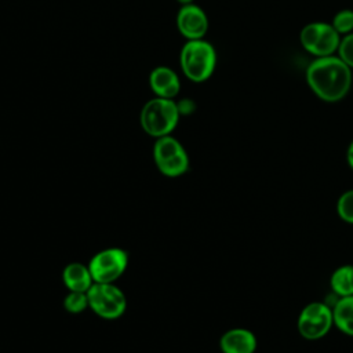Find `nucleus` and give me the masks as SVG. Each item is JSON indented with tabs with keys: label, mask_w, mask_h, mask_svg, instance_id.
I'll list each match as a JSON object with an SVG mask.
<instances>
[{
	"label": "nucleus",
	"mask_w": 353,
	"mask_h": 353,
	"mask_svg": "<svg viewBox=\"0 0 353 353\" xmlns=\"http://www.w3.org/2000/svg\"><path fill=\"white\" fill-rule=\"evenodd\" d=\"M88 307L106 320L120 317L127 307V298L124 292L113 283H94L87 291Z\"/></svg>",
	"instance_id": "obj_6"
},
{
	"label": "nucleus",
	"mask_w": 353,
	"mask_h": 353,
	"mask_svg": "<svg viewBox=\"0 0 353 353\" xmlns=\"http://www.w3.org/2000/svg\"><path fill=\"white\" fill-rule=\"evenodd\" d=\"M331 25H332V28H334L341 36H345V34L352 33V32H353V10H349V8L339 10V11L334 15Z\"/></svg>",
	"instance_id": "obj_16"
},
{
	"label": "nucleus",
	"mask_w": 353,
	"mask_h": 353,
	"mask_svg": "<svg viewBox=\"0 0 353 353\" xmlns=\"http://www.w3.org/2000/svg\"><path fill=\"white\" fill-rule=\"evenodd\" d=\"M149 85L156 97L174 99L179 94L181 80L168 66H156L149 74Z\"/></svg>",
	"instance_id": "obj_11"
},
{
	"label": "nucleus",
	"mask_w": 353,
	"mask_h": 353,
	"mask_svg": "<svg viewBox=\"0 0 353 353\" xmlns=\"http://www.w3.org/2000/svg\"><path fill=\"white\" fill-rule=\"evenodd\" d=\"M176 105L181 114H189L194 110V102L189 98H183L181 102H176Z\"/></svg>",
	"instance_id": "obj_19"
},
{
	"label": "nucleus",
	"mask_w": 353,
	"mask_h": 353,
	"mask_svg": "<svg viewBox=\"0 0 353 353\" xmlns=\"http://www.w3.org/2000/svg\"><path fill=\"white\" fill-rule=\"evenodd\" d=\"M336 215L343 222L353 225V189L345 190L336 200Z\"/></svg>",
	"instance_id": "obj_15"
},
{
	"label": "nucleus",
	"mask_w": 353,
	"mask_h": 353,
	"mask_svg": "<svg viewBox=\"0 0 353 353\" xmlns=\"http://www.w3.org/2000/svg\"><path fill=\"white\" fill-rule=\"evenodd\" d=\"M178 3H181L182 6H185V4H190V3H193V0H176Z\"/></svg>",
	"instance_id": "obj_21"
},
{
	"label": "nucleus",
	"mask_w": 353,
	"mask_h": 353,
	"mask_svg": "<svg viewBox=\"0 0 353 353\" xmlns=\"http://www.w3.org/2000/svg\"><path fill=\"white\" fill-rule=\"evenodd\" d=\"M176 28L186 40L204 39L208 30V17L200 6L185 4L176 14Z\"/></svg>",
	"instance_id": "obj_9"
},
{
	"label": "nucleus",
	"mask_w": 353,
	"mask_h": 353,
	"mask_svg": "<svg viewBox=\"0 0 353 353\" xmlns=\"http://www.w3.org/2000/svg\"><path fill=\"white\" fill-rule=\"evenodd\" d=\"M341 39L342 36L327 22H310L299 33L302 47L314 58L335 55Z\"/></svg>",
	"instance_id": "obj_7"
},
{
	"label": "nucleus",
	"mask_w": 353,
	"mask_h": 353,
	"mask_svg": "<svg viewBox=\"0 0 353 353\" xmlns=\"http://www.w3.org/2000/svg\"><path fill=\"white\" fill-rule=\"evenodd\" d=\"M346 163H347L349 168L353 171V139L350 141V143L346 149Z\"/></svg>",
	"instance_id": "obj_20"
},
{
	"label": "nucleus",
	"mask_w": 353,
	"mask_h": 353,
	"mask_svg": "<svg viewBox=\"0 0 353 353\" xmlns=\"http://www.w3.org/2000/svg\"><path fill=\"white\" fill-rule=\"evenodd\" d=\"M62 280L69 291L79 292H87L94 284L88 266L79 262H72L65 266L62 272Z\"/></svg>",
	"instance_id": "obj_12"
},
{
	"label": "nucleus",
	"mask_w": 353,
	"mask_h": 353,
	"mask_svg": "<svg viewBox=\"0 0 353 353\" xmlns=\"http://www.w3.org/2000/svg\"><path fill=\"white\" fill-rule=\"evenodd\" d=\"M334 327L347 336H353V295L336 298L331 305Z\"/></svg>",
	"instance_id": "obj_13"
},
{
	"label": "nucleus",
	"mask_w": 353,
	"mask_h": 353,
	"mask_svg": "<svg viewBox=\"0 0 353 353\" xmlns=\"http://www.w3.org/2000/svg\"><path fill=\"white\" fill-rule=\"evenodd\" d=\"M330 287L336 298L353 295V265L338 266L330 277Z\"/></svg>",
	"instance_id": "obj_14"
},
{
	"label": "nucleus",
	"mask_w": 353,
	"mask_h": 353,
	"mask_svg": "<svg viewBox=\"0 0 353 353\" xmlns=\"http://www.w3.org/2000/svg\"><path fill=\"white\" fill-rule=\"evenodd\" d=\"M332 327V307L327 302H309L298 314L296 330L306 341H319L324 338Z\"/></svg>",
	"instance_id": "obj_5"
},
{
	"label": "nucleus",
	"mask_w": 353,
	"mask_h": 353,
	"mask_svg": "<svg viewBox=\"0 0 353 353\" xmlns=\"http://www.w3.org/2000/svg\"><path fill=\"white\" fill-rule=\"evenodd\" d=\"M336 55L353 70V32L342 36Z\"/></svg>",
	"instance_id": "obj_18"
},
{
	"label": "nucleus",
	"mask_w": 353,
	"mask_h": 353,
	"mask_svg": "<svg viewBox=\"0 0 353 353\" xmlns=\"http://www.w3.org/2000/svg\"><path fill=\"white\" fill-rule=\"evenodd\" d=\"M128 254L121 248H106L97 252L90 263L94 283H113L127 269Z\"/></svg>",
	"instance_id": "obj_8"
},
{
	"label": "nucleus",
	"mask_w": 353,
	"mask_h": 353,
	"mask_svg": "<svg viewBox=\"0 0 353 353\" xmlns=\"http://www.w3.org/2000/svg\"><path fill=\"white\" fill-rule=\"evenodd\" d=\"M153 160L157 170L165 176H181L189 170V156L185 148L171 135L156 138Z\"/></svg>",
	"instance_id": "obj_4"
},
{
	"label": "nucleus",
	"mask_w": 353,
	"mask_h": 353,
	"mask_svg": "<svg viewBox=\"0 0 353 353\" xmlns=\"http://www.w3.org/2000/svg\"><path fill=\"white\" fill-rule=\"evenodd\" d=\"M305 79L312 92L328 103L345 99L353 83L352 69L338 55L314 58L306 68Z\"/></svg>",
	"instance_id": "obj_1"
},
{
	"label": "nucleus",
	"mask_w": 353,
	"mask_h": 353,
	"mask_svg": "<svg viewBox=\"0 0 353 353\" xmlns=\"http://www.w3.org/2000/svg\"><path fill=\"white\" fill-rule=\"evenodd\" d=\"M63 307L69 313H80L88 307V296L87 292L70 291L63 299Z\"/></svg>",
	"instance_id": "obj_17"
},
{
	"label": "nucleus",
	"mask_w": 353,
	"mask_h": 353,
	"mask_svg": "<svg viewBox=\"0 0 353 353\" xmlns=\"http://www.w3.org/2000/svg\"><path fill=\"white\" fill-rule=\"evenodd\" d=\"M258 339L255 334L243 327H234L222 334L219 349L222 353H255Z\"/></svg>",
	"instance_id": "obj_10"
},
{
	"label": "nucleus",
	"mask_w": 353,
	"mask_h": 353,
	"mask_svg": "<svg viewBox=\"0 0 353 353\" xmlns=\"http://www.w3.org/2000/svg\"><path fill=\"white\" fill-rule=\"evenodd\" d=\"M181 113L174 99L154 97L141 109L139 121L143 131L154 138L171 135L179 121Z\"/></svg>",
	"instance_id": "obj_3"
},
{
	"label": "nucleus",
	"mask_w": 353,
	"mask_h": 353,
	"mask_svg": "<svg viewBox=\"0 0 353 353\" xmlns=\"http://www.w3.org/2000/svg\"><path fill=\"white\" fill-rule=\"evenodd\" d=\"M179 65L183 74L193 83L208 80L216 66V51L214 46L204 40H186L181 48Z\"/></svg>",
	"instance_id": "obj_2"
}]
</instances>
